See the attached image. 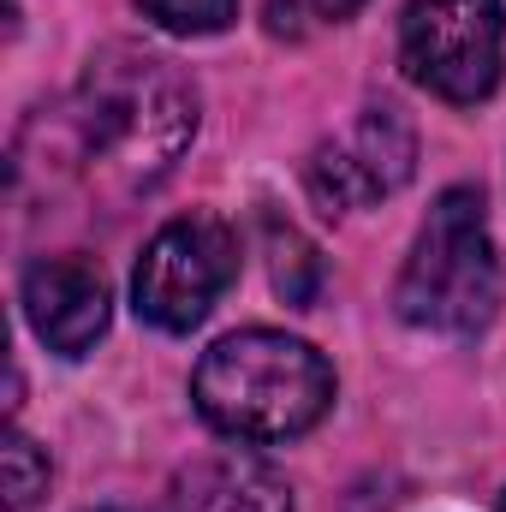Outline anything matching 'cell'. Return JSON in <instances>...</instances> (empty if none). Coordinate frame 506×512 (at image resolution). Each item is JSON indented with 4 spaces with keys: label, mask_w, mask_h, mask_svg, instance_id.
Instances as JSON below:
<instances>
[{
    "label": "cell",
    "mask_w": 506,
    "mask_h": 512,
    "mask_svg": "<svg viewBox=\"0 0 506 512\" xmlns=\"http://www.w3.org/2000/svg\"><path fill=\"white\" fill-rule=\"evenodd\" d=\"M66 131H72V161L102 197H137L155 191L191 149L197 90L161 54L108 48L84 66L66 102Z\"/></svg>",
    "instance_id": "obj_1"
},
{
    "label": "cell",
    "mask_w": 506,
    "mask_h": 512,
    "mask_svg": "<svg viewBox=\"0 0 506 512\" xmlns=\"http://www.w3.org/2000/svg\"><path fill=\"white\" fill-rule=\"evenodd\" d=\"M191 399L215 435L239 447H274L328 417L334 370L310 340L245 328L203 352V364L191 370Z\"/></svg>",
    "instance_id": "obj_2"
},
{
    "label": "cell",
    "mask_w": 506,
    "mask_h": 512,
    "mask_svg": "<svg viewBox=\"0 0 506 512\" xmlns=\"http://www.w3.org/2000/svg\"><path fill=\"white\" fill-rule=\"evenodd\" d=\"M393 310L423 334H483L501 310V256L489 239L483 197L471 185H453L435 197L429 221L417 227V245L399 268Z\"/></svg>",
    "instance_id": "obj_3"
},
{
    "label": "cell",
    "mask_w": 506,
    "mask_h": 512,
    "mask_svg": "<svg viewBox=\"0 0 506 512\" xmlns=\"http://www.w3.org/2000/svg\"><path fill=\"white\" fill-rule=\"evenodd\" d=\"M501 54V0H405L399 12L405 78L453 108H471L501 84Z\"/></svg>",
    "instance_id": "obj_4"
},
{
    "label": "cell",
    "mask_w": 506,
    "mask_h": 512,
    "mask_svg": "<svg viewBox=\"0 0 506 512\" xmlns=\"http://www.w3.org/2000/svg\"><path fill=\"white\" fill-rule=\"evenodd\" d=\"M239 280V239L221 215H179L167 221L131 274V304L161 334H191L215 298Z\"/></svg>",
    "instance_id": "obj_5"
},
{
    "label": "cell",
    "mask_w": 506,
    "mask_h": 512,
    "mask_svg": "<svg viewBox=\"0 0 506 512\" xmlns=\"http://www.w3.org/2000/svg\"><path fill=\"white\" fill-rule=\"evenodd\" d=\"M411 173H417V131L399 108L376 102L310 155L304 185L328 215H352V209H370L381 197H393Z\"/></svg>",
    "instance_id": "obj_6"
},
{
    "label": "cell",
    "mask_w": 506,
    "mask_h": 512,
    "mask_svg": "<svg viewBox=\"0 0 506 512\" xmlns=\"http://www.w3.org/2000/svg\"><path fill=\"white\" fill-rule=\"evenodd\" d=\"M114 316V292L108 274L90 256H42L24 274V322L30 334L60 352V358H84Z\"/></svg>",
    "instance_id": "obj_7"
},
{
    "label": "cell",
    "mask_w": 506,
    "mask_h": 512,
    "mask_svg": "<svg viewBox=\"0 0 506 512\" xmlns=\"http://www.w3.org/2000/svg\"><path fill=\"white\" fill-rule=\"evenodd\" d=\"M161 512H292V489L268 459L227 447V453L191 459L173 477Z\"/></svg>",
    "instance_id": "obj_8"
},
{
    "label": "cell",
    "mask_w": 506,
    "mask_h": 512,
    "mask_svg": "<svg viewBox=\"0 0 506 512\" xmlns=\"http://www.w3.org/2000/svg\"><path fill=\"white\" fill-rule=\"evenodd\" d=\"M268 268H274V292L286 304H310L316 286H322V256H316V245L298 227H280V221H268Z\"/></svg>",
    "instance_id": "obj_9"
},
{
    "label": "cell",
    "mask_w": 506,
    "mask_h": 512,
    "mask_svg": "<svg viewBox=\"0 0 506 512\" xmlns=\"http://www.w3.org/2000/svg\"><path fill=\"white\" fill-rule=\"evenodd\" d=\"M149 24L173 36H221L239 18V0H137Z\"/></svg>",
    "instance_id": "obj_10"
},
{
    "label": "cell",
    "mask_w": 506,
    "mask_h": 512,
    "mask_svg": "<svg viewBox=\"0 0 506 512\" xmlns=\"http://www.w3.org/2000/svg\"><path fill=\"white\" fill-rule=\"evenodd\" d=\"M0 465H6V512H30L42 495H48V453H42L30 435L12 429Z\"/></svg>",
    "instance_id": "obj_11"
},
{
    "label": "cell",
    "mask_w": 506,
    "mask_h": 512,
    "mask_svg": "<svg viewBox=\"0 0 506 512\" xmlns=\"http://www.w3.org/2000/svg\"><path fill=\"white\" fill-rule=\"evenodd\" d=\"M364 0H268V30L274 36H310L328 24H346Z\"/></svg>",
    "instance_id": "obj_12"
},
{
    "label": "cell",
    "mask_w": 506,
    "mask_h": 512,
    "mask_svg": "<svg viewBox=\"0 0 506 512\" xmlns=\"http://www.w3.org/2000/svg\"><path fill=\"white\" fill-rule=\"evenodd\" d=\"M501 512H506V495H501Z\"/></svg>",
    "instance_id": "obj_13"
}]
</instances>
